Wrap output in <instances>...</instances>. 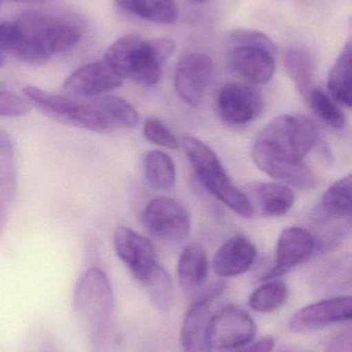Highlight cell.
<instances>
[{
	"label": "cell",
	"instance_id": "obj_1",
	"mask_svg": "<svg viewBox=\"0 0 352 352\" xmlns=\"http://www.w3.org/2000/svg\"><path fill=\"white\" fill-rule=\"evenodd\" d=\"M318 127L307 118L281 116L256 136L252 160L274 179L296 188H313L318 177L304 159L318 144Z\"/></svg>",
	"mask_w": 352,
	"mask_h": 352
},
{
	"label": "cell",
	"instance_id": "obj_2",
	"mask_svg": "<svg viewBox=\"0 0 352 352\" xmlns=\"http://www.w3.org/2000/svg\"><path fill=\"white\" fill-rule=\"evenodd\" d=\"M81 37L76 22L47 12H27L0 22V47L26 63H43L54 54L70 51Z\"/></svg>",
	"mask_w": 352,
	"mask_h": 352
},
{
	"label": "cell",
	"instance_id": "obj_3",
	"mask_svg": "<svg viewBox=\"0 0 352 352\" xmlns=\"http://www.w3.org/2000/svg\"><path fill=\"white\" fill-rule=\"evenodd\" d=\"M175 50V41L169 37L144 39L140 35L126 34L110 45L105 60L122 78L152 87L158 84L163 65Z\"/></svg>",
	"mask_w": 352,
	"mask_h": 352
},
{
	"label": "cell",
	"instance_id": "obj_4",
	"mask_svg": "<svg viewBox=\"0 0 352 352\" xmlns=\"http://www.w3.org/2000/svg\"><path fill=\"white\" fill-rule=\"evenodd\" d=\"M74 307L94 351L105 342L114 309V294L107 274L93 267L74 287Z\"/></svg>",
	"mask_w": 352,
	"mask_h": 352
},
{
	"label": "cell",
	"instance_id": "obj_5",
	"mask_svg": "<svg viewBox=\"0 0 352 352\" xmlns=\"http://www.w3.org/2000/svg\"><path fill=\"white\" fill-rule=\"evenodd\" d=\"M231 72L252 85L272 80L276 69V47L270 37L252 29H237L227 35Z\"/></svg>",
	"mask_w": 352,
	"mask_h": 352
},
{
	"label": "cell",
	"instance_id": "obj_6",
	"mask_svg": "<svg viewBox=\"0 0 352 352\" xmlns=\"http://www.w3.org/2000/svg\"><path fill=\"white\" fill-rule=\"evenodd\" d=\"M184 150L203 186L220 202L242 217L249 219L253 207L245 194L231 182L217 155L198 138L185 136Z\"/></svg>",
	"mask_w": 352,
	"mask_h": 352
},
{
	"label": "cell",
	"instance_id": "obj_7",
	"mask_svg": "<svg viewBox=\"0 0 352 352\" xmlns=\"http://www.w3.org/2000/svg\"><path fill=\"white\" fill-rule=\"evenodd\" d=\"M23 94L31 107H37L50 119L64 125L101 133V124L94 99L81 100L53 94L32 86L25 87Z\"/></svg>",
	"mask_w": 352,
	"mask_h": 352
},
{
	"label": "cell",
	"instance_id": "obj_8",
	"mask_svg": "<svg viewBox=\"0 0 352 352\" xmlns=\"http://www.w3.org/2000/svg\"><path fill=\"white\" fill-rule=\"evenodd\" d=\"M253 318L247 311L235 305H227L211 316L209 340L212 349L229 351L248 344L256 339Z\"/></svg>",
	"mask_w": 352,
	"mask_h": 352
},
{
	"label": "cell",
	"instance_id": "obj_9",
	"mask_svg": "<svg viewBox=\"0 0 352 352\" xmlns=\"http://www.w3.org/2000/svg\"><path fill=\"white\" fill-rule=\"evenodd\" d=\"M143 225L152 235L167 241H183L190 232V217L177 201L156 198L145 207Z\"/></svg>",
	"mask_w": 352,
	"mask_h": 352
},
{
	"label": "cell",
	"instance_id": "obj_10",
	"mask_svg": "<svg viewBox=\"0 0 352 352\" xmlns=\"http://www.w3.org/2000/svg\"><path fill=\"white\" fill-rule=\"evenodd\" d=\"M213 74V61L204 53H189L178 62L175 72V89L186 104L198 107L202 104L205 93Z\"/></svg>",
	"mask_w": 352,
	"mask_h": 352
},
{
	"label": "cell",
	"instance_id": "obj_11",
	"mask_svg": "<svg viewBox=\"0 0 352 352\" xmlns=\"http://www.w3.org/2000/svg\"><path fill=\"white\" fill-rule=\"evenodd\" d=\"M124 78L105 59L86 64L72 72L63 85L68 96L91 99L119 88Z\"/></svg>",
	"mask_w": 352,
	"mask_h": 352
},
{
	"label": "cell",
	"instance_id": "obj_12",
	"mask_svg": "<svg viewBox=\"0 0 352 352\" xmlns=\"http://www.w3.org/2000/svg\"><path fill=\"white\" fill-rule=\"evenodd\" d=\"M264 98L258 89L242 82H229L217 97V111L223 121L231 125H245L260 116Z\"/></svg>",
	"mask_w": 352,
	"mask_h": 352
},
{
	"label": "cell",
	"instance_id": "obj_13",
	"mask_svg": "<svg viewBox=\"0 0 352 352\" xmlns=\"http://www.w3.org/2000/svg\"><path fill=\"white\" fill-rule=\"evenodd\" d=\"M351 297H334L310 304L293 314L289 329L296 334H307L331 324L351 320Z\"/></svg>",
	"mask_w": 352,
	"mask_h": 352
},
{
	"label": "cell",
	"instance_id": "obj_14",
	"mask_svg": "<svg viewBox=\"0 0 352 352\" xmlns=\"http://www.w3.org/2000/svg\"><path fill=\"white\" fill-rule=\"evenodd\" d=\"M115 250L134 278L144 283L158 263L150 240L130 228L119 227L114 235Z\"/></svg>",
	"mask_w": 352,
	"mask_h": 352
},
{
	"label": "cell",
	"instance_id": "obj_15",
	"mask_svg": "<svg viewBox=\"0 0 352 352\" xmlns=\"http://www.w3.org/2000/svg\"><path fill=\"white\" fill-rule=\"evenodd\" d=\"M315 250L313 236L303 228L289 227L283 230L277 241L274 265L262 277L270 280L282 276L298 265L309 260Z\"/></svg>",
	"mask_w": 352,
	"mask_h": 352
},
{
	"label": "cell",
	"instance_id": "obj_16",
	"mask_svg": "<svg viewBox=\"0 0 352 352\" xmlns=\"http://www.w3.org/2000/svg\"><path fill=\"white\" fill-rule=\"evenodd\" d=\"M214 299L198 297L186 312L181 329L183 352H212L209 340L211 305Z\"/></svg>",
	"mask_w": 352,
	"mask_h": 352
},
{
	"label": "cell",
	"instance_id": "obj_17",
	"mask_svg": "<svg viewBox=\"0 0 352 352\" xmlns=\"http://www.w3.org/2000/svg\"><path fill=\"white\" fill-rule=\"evenodd\" d=\"M258 250L243 236H236L222 244L213 258L215 274L221 278L239 276L256 262Z\"/></svg>",
	"mask_w": 352,
	"mask_h": 352
},
{
	"label": "cell",
	"instance_id": "obj_18",
	"mask_svg": "<svg viewBox=\"0 0 352 352\" xmlns=\"http://www.w3.org/2000/svg\"><path fill=\"white\" fill-rule=\"evenodd\" d=\"M178 279L186 294L194 295L204 287L209 273L208 256L200 244L186 246L178 263Z\"/></svg>",
	"mask_w": 352,
	"mask_h": 352
},
{
	"label": "cell",
	"instance_id": "obj_19",
	"mask_svg": "<svg viewBox=\"0 0 352 352\" xmlns=\"http://www.w3.org/2000/svg\"><path fill=\"white\" fill-rule=\"evenodd\" d=\"M283 64L298 90L304 96H307L313 89L312 86L315 76V62L311 54L301 47H289L283 54Z\"/></svg>",
	"mask_w": 352,
	"mask_h": 352
},
{
	"label": "cell",
	"instance_id": "obj_20",
	"mask_svg": "<svg viewBox=\"0 0 352 352\" xmlns=\"http://www.w3.org/2000/svg\"><path fill=\"white\" fill-rule=\"evenodd\" d=\"M117 3L130 14L159 25L174 24L179 16L174 0H117Z\"/></svg>",
	"mask_w": 352,
	"mask_h": 352
},
{
	"label": "cell",
	"instance_id": "obj_21",
	"mask_svg": "<svg viewBox=\"0 0 352 352\" xmlns=\"http://www.w3.org/2000/svg\"><path fill=\"white\" fill-rule=\"evenodd\" d=\"M351 41L343 47L328 80L329 92L339 104L351 109L352 104Z\"/></svg>",
	"mask_w": 352,
	"mask_h": 352
},
{
	"label": "cell",
	"instance_id": "obj_22",
	"mask_svg": "<svg viewBox=\"0 0 352 352\" xmlns=\"http://www.w3.org/2000/svg\"><path fill=\"white\" fill-rule=\"evenodd\" d=\"M17 192V169L14 144L6 132L0 130V215Z\"/></svg>",
	"mask_w": 352,
	"mask_h": 352
},
{
	"label": "cell",
	"instance_id": "obj_23",
	"mask_svg": "<svg viewBox=\"0 0 352 352\" xmlns=\"http://www.w3.org/2000/svg\"><path fill=\"white\" fill-rule=\"evenodd\" d=\"M256 194L260 208L270 217H282L295 202L293 190L284 184H260L256 188Z\"/></svg>",
	"mask_w": 352,
	"mask_h": 352
},
{
	"label": "cell",
	"instance_id": "obj_24",
	"mask_svg": "<svg viewBox=\"0 0 352 352\" xmlns=\"http://www.w3.org/2000/svg\"><path fill=\"white\" fill-rule=\"evenodd\" d=\"M144 175L153 188L161 190H171L177 178L176 166L171 157L158 151H152L145 157Z\"/></svg>",
	"mask_w": 352,
	"mask_h": 352
},
{
	"label": "cell",
	"instance_id": "obj_25",
	"mask_svg": "<svg viewBox=\"0 0 352 352\" xmlns=\"http://www.w3.org/2000/svg\"><path fill=\"white\" fill-rule=\"evenodd\" d=\"M289 298V287L282 281L265 283L250 295L249 307L260 314H269L280 309Z\"/></svg>",
	"mask_w": 352,
	"mask_h": 352
},
{
	"label": "cell",
	"instance_id": "obj_26",
	"mask_svg": "<svg viewBox=\"0 0 352 352\" xmlns=\"http://www.w3.org/2000/svg\"><path fill=\"white\" fill-rule=\"evenodd\" d=\"M324 212L335 217H351V176L341 178L333 184L322 198Z\"/></svg>",
	"mask_w": 352,
	"mask_h": 352
},
{
	"label": "cell",
	"instance_id": "obj_27",
	"mask_svg": "<svg viewBox=\"0 0 352 352\" xmlns=\"http://www.w3.org/2000/svg\"><path fill=\"white\" fill-rule=\"evenodd\" d=\"M152 303L161 311H167L173 305L174 287L167 271L158 265L142 283Z\"/></svg>",
	"mask_w": 352,
	"mask_h": 352
},
{
	"label": "cell",
	"instance_id": "obj_28",
	"mask_svg": "<svg viewBox=\"0 0 352 352\" xmlns=\"http://www.w3.org/2000/svg\"><path fill=\"white\" fill-rule=\"evenodd\" d=\"M308 102L318 118L334 129H341L345 125V116L338 105L329 95L318 89H312L307 96Z\"/></svg>",
	"mask_w": 352,
	"mask_h": 352
},
{
	"label": "cell",
	"instance_id": "obj_29",
	"mask_svg": "<svg viewBox=\"0 0 352 352\" xmlns=\"http://www.w3.org/2000/svg\"><path fill=\"white\" fill-rule=\"evenodd\" d=\"M144 135L149 142L163 146L167 150L176 151L179 148V142L173 132L158 119L147 120L144 125Z\"/></svg>",
	"mask_w": 352,
	"mask_h": 352
},
{
	"label": "cell",
	"instance_id": "obj_30",
	"mask_svg": "<svg viewBox=\"0 0 352 352\" xmlns=\"http://www.w3.org/2000/svg\"><path fill=\"white\" fill-rule=\"evenodd\" d=\"M30 103L12 93L0 91V117H20L31 111Z\"/></svg>",
	"mask_w": 352,
	"mask_h": 352
},
{
	"label": "cell",
	"instance_id": "obj_31",
	"mask_svg": "<svg viewBox=\"0 0 352 352\" xmlns=\"http://www.w3.org/2000/svg\"><path fill=\"white\" fill-rule=\"evenodd\" d=\"M275 341L272 337H264L256 341L236 347V349L222 351L223 352H274Z\"/></svg>",
	"mask_w": 352,
	"mask_h": 352
},
{
	"label": "cell",
	"instance_id": "obj_32",
	"mask_svg": "<svg viewBox=\"0 0 352 352\" xmlns=\"http://www.w3.org/2000/svg\"><path fill=\"white\" fill-rule=\"evenodd\" d=\"M324 352H352L351 332H343L331 339Z\"/></svg>",
	"mask_w": 352,
	"mask_h": 352
},
{
	"label": "cell",
	"instance_id": "obj_33",
	"mask_svg": "<svg viewBox=\"0 0 352 352\" xmlns=\"http://www.w3.org/2000/svg\"><path fill=\"white\" fill-rule=\"evenodd\" d=\"M277 352H308V351H304V349H298V347L284 346V347H281V349H279V351Z\"/></svg>",
	"mask_w": 352,
	"mask_h": 352
},
{
	"label": "cell",
	"instance_id": "obj_34",
	"mask_svg": "<svg viewBox=\"0 0 352 352\" xmlns=\"http://www.w3.org/2000/svg\"><path fill=\"white\" fill-rule=\"evenodd\" d=\"M41 352H59L58 351L57 347L55 345L52 344V343H47V344L43 345V349H41Z\"/></svg>",
	"mask_w": 352,
	"mask_h": 352
},
{
	"label": "cell",
	"instance_id": "obj_35",
	"mask_svg": "<svg viewBox=\"0 0 352 352\" xmlns=\"http://www.w3.org/2000/svg\"><path fill=\"white\" fill-rule=\"evenodd\" d=\"M6 2H19V3H39V2H43L45 0H3Z\"/></svg>",
	"mask_w": 352,
	"mask_h": 352
},
{
	"label": "cell",
	"instance_id": "obj_36",
	"mask_svg": "<svg viewBox=\"0 0 352 352\" xmlns=\"http://www.w3.org/2000/svg\"><path fill=\"white\" fill-rule=\"evenodd\" d=\"M4 56H6V52L0 47V66L3 65L4 63Z\"/></svg>",
	"mask_w": 352,
	"mask_h": 352
},
{
	"label": "cell",
	"instance_id": "obj_37",
	"mask_svg": "<svg viewBox=\"0 0 352 352\" xmlns=\"http://www.w3.org/2000/svg\"><path fill=\"white\" fill-rule=\"evenodd\" d=\"M188 1L192 2V3H202V2L206 1V0H188Z\"/></svg>",
	"mask_w": 352,
	"mask_h": 352
}]
</instances>
